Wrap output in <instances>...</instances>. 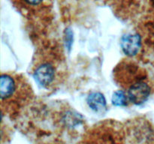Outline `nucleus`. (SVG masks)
I'll return each instance as SVG.
<instances>
[{"instance_id": "f257e3e1", "label": "nucleus", "mask_w": 154, "mask_h": 144, "mask_svg": "<svg viewBox=\"0 0 154 144\" xmlns=\"http://www.w3.org/2000/svg\"><path fill=\"white\" fill-rule=\"evenodd\" d=\"M79 144H124V136L120 126L105 122L87 131Z\"/></svg>"}, {"instance_id": "f03ea898", "label": "nucleus", "mask_w": 154, "mask_h": 144, "mask_svg": "<svg viewBox=\"0 0 154 144\" xmlns=\"http://www.w3.org/2000/svg\"><path fill=\"white\" fill-rule=\"evenodd\" d=\"M22 81L9 74H3L0 78V96L2 104L18 97V92L22 89Z\"/></svg>"}, {"instance_id": "7ed1b4c3", "label": "nucleus", "mask_w": 154, "mask_h": 144, "mask_svg": "<svg viewBox=\"0 0 154 144\" xmlns=\"http://www.w3.org/2000/svg\"><path fill=\"white\" fill-rule=\"evenodd\" d=\"M150 94V87L142 80L137 81L131 84L127 90L129 100L134 104L140 105L144 103Z\"/></svg>"}, {"instance_id": "20e7f679", "label": "nucleus", "mask_w": 154, "mask_h": 144, "mask_svg": "<svg viewBox=\"0 0 154 144\" xmlns=\"http://www.w3.org/2000/svg\"><path fill=\"white\" fill-rule=\"evenodd\" d=\"M55 69L49 63H44L36 68L34 72L35 80L44 87H47L54 81Z\"/></svg>"}, {"instance_id": "39448f33", "label": "nucleus", "mask_w": 154, "mask_h": 144, "mask_svg": "<svg viewBox=\"0 0 154 144\" xmlns=\"http://www.w3.org/2000/svg\"><path fill=\"white\" fill-rule=\"evenodd\" d=\"M141 44V38L137 34H126L121 39L122 50L129 56H134L138 54Z\"/></svg>"}, {"instance_id": "423d86ee", "label": "nucleus", "mask_w": 154, "mask_h": 144, "mask_svg": "<svg viewBox=\"0 0 154 144\" xmlns=\"http://www.w3.org/2000/svg\"><path fill=\"white\" fill-rule=\"evenodd\" d=\"M89 106L96 112H100L106 107V100L102 93L93 92L87 98Z\"/></svg>"}, {"instance_id": "0eeeda50", "label": "nucleus", "mask_w": 154, "mask_h": 144, "mask_svg": "<svg viewBox=\"0 0 154 144\" xmlns=\"http://www.w3.org/2000/svg\"><path fill=\"white\" fill-rule=\"evenodd\" d=\"M129 100L127 93H126L123 90H118V91L115 92L113 94L112 103L113 104L116 105V106H126L128 104Z\"/></svg>"}, {"instance_id": "6e6552de", "label": "nucleus", "mask_w": 154, "mask_h": 144, "mask_svg": "<svg viewBox=\"0 0 154 144\" xmlns=\"http://www.w3.org/2000/svg\"><path fill=\"white\" fill-rule=\"evenodd\" d=\"M26 3L32 6H36L40 4L43 0H23Z\"/></svg>"}, {"instance_id": "1a4fd4ad", "label": "nucleus", "mask_w": 154, "mask_h": 144, "mask_svg": "<svg viewBox=\"0 0 154 144\" xmlns=\"http://www.w3.org/2000/svg\"><path fill=\"white\" fill-rule=\"evenodd\" d=\"M43 144H64V143H62V142H57V141H55V142H47V143H43Z\"/></svg>"}]
</instances>
